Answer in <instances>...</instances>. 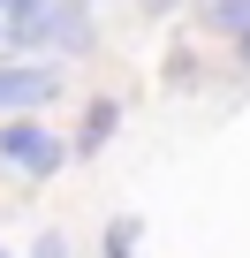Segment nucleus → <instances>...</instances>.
Wrapping results in <instances>:
<instances>
[{
  "mask_svg": "<svg viewBox=\"0 0 250 258\" xmlns=\"http://www.w3.org/2000/svg\"><path fill=\"white\" fill-rule=\"evenodd\" d=\"M8 16V46H61V53H84L91 46V16L84 8H46V0H16V8H0Z\"/></svg>",
  "mask_w": 250,
  "mask_h": 258,
  "instance_id": "nucleus-1",
  "label": "nucleus"
},
{
  "mask_svg": "<svg viewBox=\"0 0 250 258\" xmlns=\"http://www.w3.org/2000/svg\"><path fill=\"white\" fill-rule=\"evenodd\" d=\"M0 160H16L23 175H53L68 160V145L53 137V129H38V121H8L0 129Z\"/></svg>",
  "mask_w": 250,
  "mask_h": 258,
  "instance_id": "nucleus-2",
  "label": "nucleus"
},
{
  "mask_svg": "<svg viewBox=\"0 0 250 258\" xmlns=\"http://www.w3.org/2000/svg\"><path fill=\"white\" fill-rule=\"evenodd\" d=\"M38 99H61L53 69H0V106H38Z\"/></svg>",
  "mask_w": 250,
  "mask_h": 258,
  "instance_id": "nucleus-3",
  "label": "nucleus"
},
{
  "mask_svg": "<svg viewBox=\"0 0 250 258\" xmlns=\"http://www.w3.org/2000/svg\"><path fill=\"white\" fill-rule=\"evenodd\" d=\"M114 121H121L114 99H91V114H84V129H76V152H99V145L114 137Z\"/></svg>",
  "mask_w": 250,
  "mask_h": 258,
  "instance_id": "nucleus-4",
  "label": "nucleus"
},
{
  "mask_svg": "<svg viewBox=\"0 0 250 258\" xmlns=\"http://www.w3.org/2000/svg\"><path fill=\"white\" fill-rule=\"evenodd\" d=\"M106 258H137V220H114L106 228Z\"/></svg>",
  "mask_w": 250,
  "mask_h": 258,
  "instance_id": "nucleus-5",
  "label": "nucleus"
},
{
  "mask_svg": "<svg viewBox=\"0 0 250 258\" xmlns=\"http://www.w3.org/2000/svg\"><path fill=\"white\" fill-rule=\"evenodd\" d=\"M212 23H220V31H242V38H250V0H227V8H212Z\"/></svg>",
  "mask_w": 250,
  "mask_h": 258,
  "instance_id": "nucleus-6",
  "label": "nucleus"
},
{
  "mask_svg": "<svg viewBox=\"0 0 250 258\" xmlns=\"http://www.w3.org/2000/svg\"><path fill=\"white\" fill-rule=\"evenodd\" d=\"M38 258H68V243L61 235H38Z\"/></svg>",
  "mask_w": 250,
  "mask_h": 258,
  "instance_id": "nucleus-7",
  "label": "nucleus"
},
{
  "mask_svg": "<svg viewBox=\"0 0 250 258\" xmlns=\"http://www.w3.org/2000/svg\"><path fill=\"white\" fill-rule=\"evenodd\" d=\"M0 46H8V16H0Z\"/></svg>",
  "mask_w": 250,
  "mask_h": 258,
  "instance_id": "nucleus-8",
  "label": "nucleus"
},
{
  "mask_svg": "<svg viewBox=\"0 0 250 258\" xmlns=\"http://www.w3.org/2000/svg\"><path fill=\"white\" fill-rule=\"evenodd\" d=\"M242 61H250V38H242Z\"/></svg>",
  "mask_w": 250,
  "mask_h": 258,
  "instance_id": "nucleus-9",
  "label": "nucleus"
},
{
  "mask_svg": "<svg viewBox=\"0 0 250 258\" xmlns=\"http://www.w3.org/2000/svg\"><path fill=\"white\" fill-rule=\"evenodd\" d=\"M0 258H8V250H0Z\"/></svg>",
  "mask_w": 250,
  "mask_h": 258,
  "instance_id": "nucleus-10",
  "label": "nucleus"
}]
</instances>
